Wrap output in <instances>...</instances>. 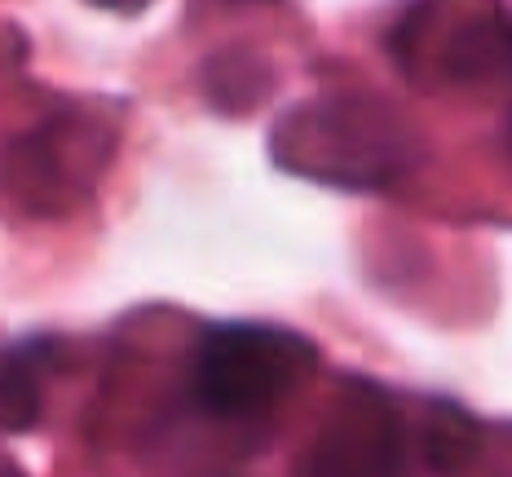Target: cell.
Returning a JSON list of instances; mask_svg holds the SVG:
<instances>
[{"instance_id":"52a82bcc","label":"cell","mask_w":512,"mask_h":477,"mask_svg":"<svg viewBox=\"0 0 512 477\" xmlns=\"http://www.w3.org/2000/svg\"><path fill=\"white\" fill-rule=\"evenodd\" d=\"M58 341H23L0 354V429L23 433L40 420L45 407V363Z\"/></svg>"},{"instance_id":"7a4b0ae2","label":"cell","mask_w":512,"mask_h":477,"mask_svg":"<svg viewBox=\"0 0 512 477\" xmlns=\"http://www.w3.org/2000/svg\"><path fill=\"white\" fill-rule=\"evenodd\" d=\"M323 367L305 332L261 318H226L199 332L186 363V398L204 420L252 424L301 394Z\"/></svg>"},{"instance_id":"3957f363","label":"cell","mask_w":512,"mask_h":477,"mask_svg":"<svg viewBox=\"0 0 512 477\" xmlns=\"http://www.w3.org/2000/svg\"><path fill=\"white\" fill-rule=\"evenodd\" d=\"M384 49L420 93L512 84V9L504 0H407Z\"/></svg>"},{"instance_id":"ba28073f","label":"cell","mask_w":512,"mask_h":477,"mask_svg":"<svg viewBox=\"0 0 512 477\" xmlns=\"http://www.w3.org/2000/svg\"><path fill=\"white\" fill-rule=\"evenodd\" d=\"M204 93L217 111L243 115L270 93V67L248 49H217L204 67Z\"/></svg>"},{"instance_id":"30bf717a","label":"cell","mask_w":512,"mask_h":477,"mask_svg":"<svg viewBox=\"0 0 512 477\" xmlns=\"http://www.w3.org/2000/svg\"><path fill=\"white\" fill-rule=\"evenodd\" d=\"M504 137H508V155H512V111H508V133Z\"/></svg>"},{"instance_id":"8992f818","label":"cell","mask_w":512,"mask_h":477,"mask_svg":"<svg viewBox=\"0 0 512 477\" xmlns=\"http://www.w3.org/2000/svg\"><path fill=\"white\" fill-rule=\"evenodd\" d=\"M407 424H411L415 460L437 473L473 469V464H482L490 447V429L455 398H424L420 411L407 416Z\"/></svg>"},{"instance_id":"6da1fadb","label":"cell","mask_w":512,"mask_h":477,"mask_svg":"<svg viewBox=\"0 0 512 477\" xmlns=\"http://www.w3.org/2000/svg\"><path fill=\"white\" fill-rule=\"evenodd\" d=\"M424 133L380 93L336 89L305 98L274 120L270 159L287 177L327 190H384L424 159Z\"/></svg>"},{"instance_id":"9c48e42d","label":"cell","mask_w":512,"mask_h":477,"mask_svg":"<svg viewBox=\"0 0 512 477\" xmlns=\"http://www.w3.org/2000/svg\"><path fill=\"white\" fill-rule=\"evenodd\" d=\"M89 5H98V9H111V14L133 18V14H142L146 5H155V0H89Z\"/></svg>"},{"instance_id":"277c9868","label":"cell","mask_w":512,"mask_h":477,"mask_svg":"<svg viewBox=\"0 0 512 477\" xmlns=\"http://www.w3.org/2000/svg\"><path fill=\"white\" fill-rule=\"evenodd\" d=\"M111 151L115 133L98 115H53L40 129L9 142L0 177H5L14 204L49 217V212H67L76 199L89 195Z\"/></svg>"},{"instance_id":"5b68a950","label":"cell","mask_w":512,"mask_h":477,"mask_svg":"<svg viewBox=\"0 0 512 477\" xmlns=\"http://www.w3.org/2000/svg\"><path fill=\"white\" fill-rule=\"evenodd\" d=\"M411 424L407 407L367 376H340V389L314 433V447L301 455V473L384 477L407 469Z\"/></svg>"}]
</instances>
